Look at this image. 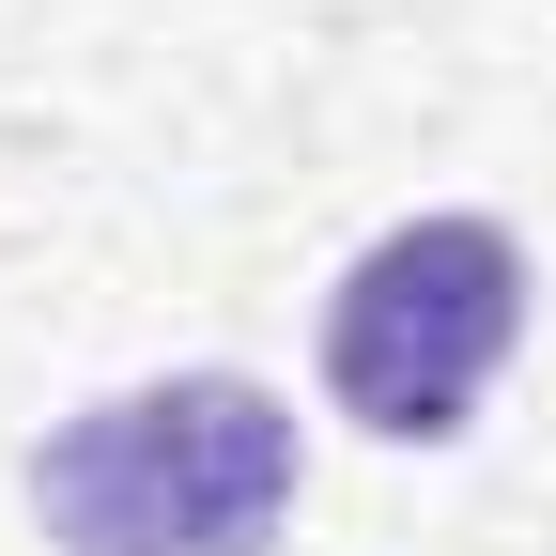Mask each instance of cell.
I'll return each instance as SVG.
<instances>
[{
  "instance_id": "cell-1",
  "label": "cell",
  "mask_w": 556,
  "mask_h": 556,
  "mask_svg": "<svg viewBox=\"0 0 556 556\" xmlns=\"http://www.w3.org/2000/svg\"><path fill=\"white\" fill-rule=\"evenodd\" d=\"M31 510L62 556H278L294 526V417L248 371H170L31 448Z\"/></svg>"
},
{
  "instance_id": "cell-2",
  "label": "cell",
  "mask_w": 556,
  "mask_h": 556,
  "mask_svg": "<svg viewBox=\"0 0 556 556\" xmlns=\"http://www.w3.org/2000/svg\"><path fill=\"white\" fill-rule=\"evenodd\" d=\"M526 340V248L510 217H402L325 294V402L387 448H448L479 387Z\"/></svg>"
}]
</instances>
